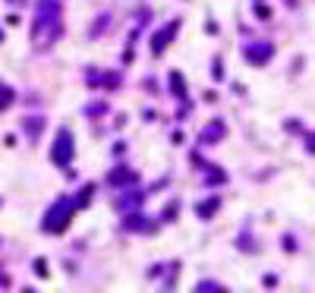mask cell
Here are the masks:
<instances>
[{
	"instance_id": "ba28073f",
	"label": "cell",
	"mask_w": 315,
	"mask_h": 293,
	"mask_svg": "<svg viewBox=\"0 0 315 293\" xmlns=\"http://www.w3.org/2000/svg\"><path fill=\"white\" fill-rule=\"evenodd\" d=\"M123 227H126V230H152V224H148L145 214H139V211H136V214L129 211V214L123 217Z\"/></svg>"
},
{
	"instance_id": "52a82bcc",
	"label": "cell",
	"mask_w": 315,
	"mask_h": 293,
	"mask_svg": "<svg viewBox=\"0 0 315 293\" xmlns=\"http://www.w3.org/2000/svg\"><path fill=\"white\" fill-rule=\"evenodd\" d=\"M271 54H274V47L271 44H252V47H246V57L252 60V63H268L271 60Z\"/></svg>"
},
{
	"instance_id": "277c9868",
	"label": "cell",
	"mask_w": 315,
	"mask_h": 293,
	"mask_svg": "<svg viewBox=\"0 0 315 293\" xmlns=\"http://www.w3.org/2000/svg\"><path fill=\"white\" fill-rule=\"evenodd\" d=\"M177 29H180V19H174V22H167V26H164L161 32H155V38H152V51H155V54H161L164 47H167V41H171L174 35H177Z\"/></svg>"
},
{
	"instance_id": "e0dca14e",
	"label": "cell",
	"mask_w": 315,
	"mask_h": 293,
	"mask_svg": "<svg viewBox=\"0 0 315 293\" xmlns=\"http://www.w3.org/2000/svg\"><path fill=\"white\" fill-rule=\"evenodd\" d=\"M88 192H91V186H85V189L76 196V208H79V205H88Z\"/></svg>"
},
{
	"instance_id": "ac0fdd59",
	"label": "cell",
	"mask_w": 315,
	"mask_h": 293,
	"mask_svg": "<svg viewBox=\"0 0 315 293\" xmlns=\"http://www.w3.org/2000/svg\"><path fill=\"white\" fill-rule=\"evenodd\" d=\"M217 287H221V284H214V281H202V284H199V290H217Z\"/></svg>"
},
{
	"instance_id": "3957f363",
	"label": "cell",
	"mask_w": 315,
	"mask_h": 293,
	"mask_svg": "<svg viewBox=\"0 0 315 293\" xmlns=\"http://www.w3.org/2000/svg\"><path fill=\"white\" fill-rule=\"evenodd\" d=\"M72 155H76L72 133H69V130H60L57 139H54V149H51V161L57 164V167H69V164H72Z\"/></svg>"
},
{
	"instance_id": "44dd1931",
	"label": "cell",
	"mask_w": 315,
	"mask_h": 293,
	"mask_svg": "<svg viewBox=\"0 0 315 293\" xmlns=\"http://www.w3.org/2000/svg\"><path fill=\"white\" fill-rule=\"evenodd\" d=\"M306 149H309V152H315V133H309V136H306Z\"/></svg>"
},
{
	"instance_id": "9a60e30c",
	"label": "cell",
	"mask_w": 315,
	"mask_h": 293,
	"mask_svg": "<svg viewBox=\"0 0 315 293\" xmlns=\"http://www.w3.org/2000/svg\"><path fill=\"white\" fill-rule=\"evenodd\" d=\"M104 111H107V104H88V107H85V114H88V117H95V114H104Z\"/></svg>"
},
{
	"instance_id": "8fae6325",
	"label": "cell",
	"mask_w": 315,
	"mask_h": 293,
	"mask_svg": "<svg viewBox=\"0 0 315 293\" xmlns=\"http://www.w3.org/2000/svg\"><path fill=\"white\" fill-rule=\"evenodd\" d=\"M217 205H221L217 199H208V202H199V208H196V211H199V217H211V214L217 211Z\"/></svg>"
},
{
	"instance_id": "ffe728a7",
	"label": "cell",
	"mask_w": 315,
	"mask_h": 293,
	"mask_svg": "<svg viewBox=\"0 0 315 293\" xmlns=\"http://www.w3.org/2000/svg\"><path fill=\"white\" fill-rule=\"evenodd\" d=\"M35 268H38V274H41V278L47 274V265H44V259H38V262H35Z\"/></svg>"
},
{
	"instance_id": "7a4b0ae2",
	"label": "cell",
	"mask_w": 315,
	"mask_h": 293,
	"mask_svg": "<svg viewBox=\"0 0 315 293\" xmlns=\"http://www.w3.org/2000/svg\"><path fill=\"white\" fill-rule=\"evenodd\" d=\"M72 211H76V202H72V199H66V196H60L57 202L47 208L41 227H44L47 233H63V230L69 227V221H72Z\"/></svg>"
},
{
	"instance_id": "d6986e66",
	"label": "cell",
	"mask_w": 315,
	"mask_h": 293,
	"mask_svg": "<svg viewBox=\"0 0 315 293\" xmlns=\"http://www.w3.org/2000/svg\"><path fill=\"white\" fill-rule=\"evenodd\" d=\"M255 13H258V19H271V10H268V7H258Z\"/></svg>"
},
{
	"instance_id": "6da1fadb",
	"label": "cell",
	"mask_w": 315,
	"mask_h": 293,
	"mask_svg": "<svg viewBox=\"0 0 315 293\" xmlns=\"http://www.w3.org/2000/svg\"><path fill=\"white\" fill-rule=\"evenodd\" d=\"M60 0H35V22H32V41L38 51H47L54 41L60 38Z\"/></svg>"
},
{
	"instance_id": "2e32d148",
	"label": "cell",
	"mask_w": 315,
	"mask_h": 293,
	"mask_svg": "<svg viewBox=\"0 0 315 293\" xmlns=\"http://www.w3.org/2000/svg\"><path fill=\"white\" fill-rule=\"evenodd\" d=\"M208 183H224V170H208Z\"/></svg>"
},
{
	"instance_id": "9c48e42d",
	"label": "cell",
	"mask_w": 315,
	"mask_h": 293,
	"mask_svg": "<svg viewBox=\"0 0 315 293\" xmlns=\"http://www.w3.org/2000/svg\"><path fill=\"white\" fill-rule=\"evenodd\" d=\"M26 133H29V139L35 142V139H38L41 136V130H44V117H26Z\"/></svg>"
},
{
	"instance_id": "7c38bea8",
	"label": "cell",
	"mask_w": 315,
	"mask_h": 293,
	"mask_svg": "<svg viewBox=\"0 0 315 293\" xmlns=\"http://www.w3.org/2000/svg\"><path fill=\"white\" fill-rule=\"evenodd\" d=\"M104 29H110V16H107V13H101V16H98V22L91 26V38H98Z\"/></svg>"
},
{
	"instance_id": "5b68a950",
	"label": "cell",
	"mask_w": 315,
	"mask_h": 293,
	"mask_svg": "<svg viewBox=\"0 0 315 293\" xmlns=\"http://www.w3.org/2000/svg\"><path fill=\"white\" fill-rule=\"evenodd\" d=\"M224 133H227V126L221 123V120H211L205 130H202V145H214V142H221V139H224Z\"/></svg>"
},
{
	"instance_id": "30bf717a",
	"label": "cell",
	"mask_w": 315,
	"mask_h": 293,
	"mask_svg": "<svg viewBox=\"0 0 315 293\" xmlns=\"http://www.w3.org/2000/svg\"><path fill=\"white\" fill-rule=\"evenodd\" d=\"M171 95L186 98V79H183L180 72H171Z\"/></svg>"
},
{
	"instance_id": "4fadbf2b",
	"label": "cell",
	"mask_w": 315,
	"mask_h": 293,
	"mask_svg": "<svg viewBox=\"0 0 315 293\" xmlns=\"http://www.w3.org/2000/svg\"><path fill=\"white\" fill-rule=\"evenodd\" d=\"M142 202V192L139 196H123V199H117V208H136Z\"/></svg>"
},
{
	"instance_id": "7402d4cb",
	"label": "cell",
	"mask_w": 315,
	"mask_h": 293,
	"mask_svg": "<svg viewBox=\"0 0 315 293\" xmlns=\"http://www.w3.org/2000/svg\"><path fill=\"white\" fill-rule=\"evenodd\" d=\"M0 41H4V32H0Z\"/></svg>"
},
{
	"instance_id": "8992f818",
	"label": "cell",
	"mask_w": 315,
	"mask_h": 293,
	"mask_svg": "<svg viewBox=\"0 0 315 293\" xmlns=\"http://www.w3.org/2000/svg\"><path fill=\"white\" fill-rule=\"evenodd\" d=\"M126 183H136V170L133 167H120L114 174H107V186H126Z\"/></svg>"
},
{
	"instance_id": "5bb4252c",
	"label": "cell",
	"mask_w": 315,
	"mask_h": 293,
	"mask_svg": "<svg viewBox=\"0 0 315 293\" xmlns=\"http://www.w3.org/2000/svg\"><path fill=\"white\" fill-rule=\"evenodd\" d=\"M7 104H13V88H7V85H0V111H4Z\"/></svg>"
}]
</instances>
